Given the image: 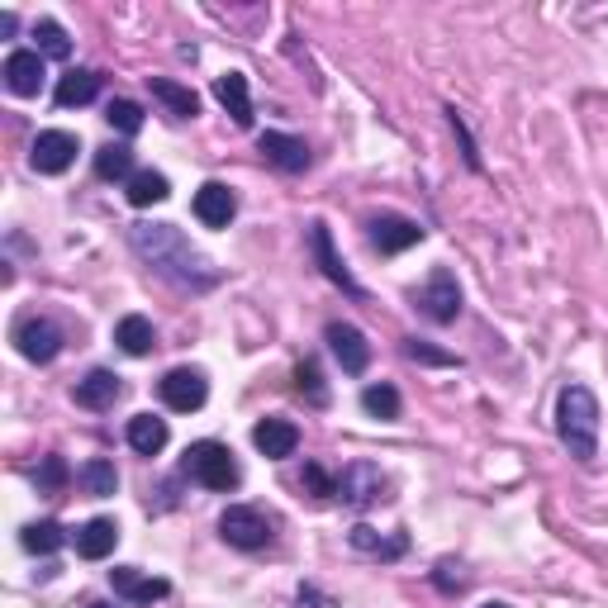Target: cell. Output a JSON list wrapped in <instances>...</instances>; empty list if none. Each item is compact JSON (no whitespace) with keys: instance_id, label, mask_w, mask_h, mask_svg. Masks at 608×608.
Returning a JSON list of instances; mask_svg holds the SVG:
<instances>
[{"instance_id":"cell-1","label":"cell","mask_w":608,"mask_h":608,"mask_svg":"<svg viewBox=\"0 0 608 608\" xmlns=\"http://www.w3.org/2000/svg\"><path fill=\"white\" fill-rule=\"evenodd\" d=\"M128 243H134V252H138L143 262H148L162 281L177 285V291L205 295V291H214V285H219V271L210 267V257L195 252L191 238H185L177 224H134Z\"/></svg>"},{"instance_id":"cell-2","label":"cell","mask_w":608,"mask_h":608,"mask_svg":"<svg viewBox=\"0 0 608 608\" xmlns=\"http://www.w3.org/2000/svg\"><path fill=\"white\" fill-rule=\"evenodd\" d=\"M556 438L575 461H581V466H589V461L599 457V399H595V390H589V385H581V381L561 385V395H556Z\"/></svg>"},{"instance_id":"cell-3","label":"cell","mask_w":608,"mask_h":608,"mask_svg":"<svg viewBox=\"0 0 608 608\" xmlns=\"http://www.w3.org/2000/svg\"><path fill=\"white\" fill-rule=\"evenodd\" d=\"M181 471L191 475L195 485H205L214 489V495H228V489H238L243 485V471H238V457H234V447L228 442H191L185 447V461H181Z\"/></svg>"},{"instance_id":"cell-4","label":"cell","mask_w":608,"mask_h":608,"mask_svg":"<svg viewBox=\"0 0 608 608\" xmlns=\"http://www.w3.org/2000/svg\"><path fill=\"white\" fill-rule=\"evenodd\" d=\"M219 538L228 547H238V552H262L277 532H271V518L257 504H228L219 514Z\"/></svg>"},{"instance_id":"cell-5","label":"cell","mask_w":608,"mask_h":608,"mask_svg":"<svg viewBox=\"0 0 608 608\" xmlns=\"http://www.w3.org/2000/svg\"><path fill=\"white\" fill-rule=\"evenodd\" d=\"M157 395H162L171 414H195V409H205V399H210V381L200 367H171L162 381H157Z\"/></svg>"},{"instance_id":"cell-6","label":"cell","mask_w":608,"mask_h":608,"mask_svg":"<svg viewBox=\"0 0 608 608\" xmlns=\"http://www.w3.org/2000/svg\"><path fill=\"white\" fill-rule=\"evenodd\" d=\"M414 300H418V309H424L432 324H457V314H461V285H457V277L447 267H432Z\"/></svg>"},{"instance_id":"cell-7","label":"cell","mask_w":608,"mask_h":608,"mask_svg":"<svg viewBox=\"0 0 608 608\" xmlns=\"http://www.w3.org/2000/svg\"><path fill=\"white\" fill-rule=\"evenodd\" d=\"M385 471L371 466V461H352V466L338 471V499L352 504V509H371V504L385 499Z\"/></svg>"},{"instance_id":"cell-8","label":"cell","mask_w":608,"mask_h":608,"mask_svg":"<svg viewBox=\"0 0 608 608\" xmlns=\"http://www.w3.org/2000/svg\"><path fill=\"white\" fill-rule=\"evenodd\" d=\"M77 153H81L77 134H67V128H43L34 138V148H29V162H34V171H43V177H63V171L77 162Z\"/></svg>"},{"instance_id":"cell-9","label":"cell","mask_w":608,"mask_h":608,"mask_svg":"<svg viewBox=\"0 0 608 608\" xmlns=\"http://www.w3.org/2000/svg\"><path fill=\"white\" fill-rule=\"evenodd\" d=\"M367 234H371V248L381 257H399V252H409L414 243H424V224L404 219V214H375L367 224Z\"/></svg>"},{"instance_id":"cell-10","label":"cell","mask_w":608,"mask_h":608,"mask_svg":"<svg viewBox=\"0 0 608 608\" xmlns=\"http://www.w3.org/2000/svg\"><path fill=\"white\" fill-rule=\"evenodd\" d=\"M309 248H314V262H318V271H324V277H328L333 285H338L342 295H352V300H367V291H361V285H357V277L342 267V257L333 252V234H328V224H324V219H314V224H309Z\"/></svg>"},{"instance_id":"cell-11","label":"cell","mask_w":608,"mask_h":608,"mask_svg":"<svg viewBox=\"0 0 608 608\" xmlns=\"http://www.w3.org/2000/svg\"><path fill=\"white\" fill-rule=\"evenodd\" d=\"M324 338H328V352L338 357V367L347 375H361L371 367V342H367V333H361L357 324H342V318H338V324H328Z\"/></svg>"},{"instance_id":"cell-12","label":"cell","mask_w":608,"mask_h":608,"mask_svg":"<svg viewBox=\"0 0 608 608\" xmlns=\"http://www.w3.org/2000/svg\"><path fill=\"white\" fill-rule=\"evenodd\" d=\"M14 342H20V352L34 361V367H48V361L63 352V328H57L53 318H24V324L14 328Z\"/></svg>"},{"instance_id":"cell-13","label":"cell","mask_w":608,"mask_h":608,"mask_svg":"<svg viewBox=\"0 0 608 608\" xmlns=\"http://www.w3.org/2000/svg\"><path fill=\"white\" fill-rule=\"evenodd\" d=\"M257 148H262V157L277 171H285V177H300L304 167H309V143L295 138V134H277V128H267L262 138H257Z\"/></svg>"},{"instance_id":"cell-14","label":"cell","mask_w":608,"mask_h":608,"mask_svg":"<svg viewBox=\"0 0 608 608\" xmlns=\"http://www.w3.org/2000/svg\"><path fill=\"white\" fill-rule=\"evenodd\" d=\"M0 77H5V86H10V95H38L43 91V53L38 48H14L10 57H5V67H0Z\"/></svg>"},{"instance_id":"cell-15","label":"cell","mask_w":608,"mask_h":608,"mask_svg":"<svg viewBox=\"0 0 608 608\" xmlns=\"http://www.w3.org/2000/svg\"><path fill=\"white\" fill-rule=\"evenodd\" d=\"M110 585H114V595H120L124 604H138V608L171 595L167 581H157V575H143L138 566H114V571H110Z\"/></svg>"},{"instance_id":"cell-16","label":"cell","mask_w":608,"mask_h":608,"mask_svg":"<svg viewBox=\"0 0 608 608\" xmlns=\"http://www.w3.org/2000/svg\"><path fill=\"white\" fill-rule=\"evenodd\" d=\"M191 210H195V219L205 224V228H228V219L238 214V195L228 191L224 181H205L195 191V205Z\"/></svg>"},{"instance_id":"cell-17","label":"cell","mask_w":608,"mask_h":608,"mask_svg":"<svg viewBox=\"0 0 608 608\" xmlns=\"http://www.w3.org/2000/svg\"><path fill=\"white\" fill-rule=\"evenodd\" d=\"M252 447L267 461H285V457H295V447H300V428L291 418H262V424L252 428Z\"/></svg>"},{"instance_id":"cell-18","label":"cell","mask_w":608,"mask_h":608,"mask_svg":"<svg viewBox=\"0 0 608 608\" xmlns=\"http://www.w3.org/2000/svg\"><path fill=\"white\" fill-rule=\"evenodd\" d=\"M120 395H124V381L114 371H105V367H95L91 375H81L77 390H71V399H77L81 409H95V414L110 409V404L120 399Z\"/></svg>"},{"instance_id":"cell-19","label":"cell","mask_w":608,"mask_h":608,"mask_svg":"<svg viewBox=\"0 0 608 608\" xmlns=\"http://www.w3.org/2000/svg\"><path fill=\"white\" fill-rule=\"evenodd\" d=\"M124 438L138 457H162V447L171 442V428H167V418H157V414H134L124 428Z\"/></svg>"},{"instance_id":"cell-20","label":"cell","mask_w":608,"mask_h":608,"mask_svg":"<svg viewBox=\"0 0 608 608\" xmlns=\"http://www.w3.org/2000/svg\"><path fill=\"white\" fill-rule=\"evenodd\" d=\"M100 86H105V77L100 71H91V67H77V71H67L63 81H57V91H53V100L63 110H81V105H91V100L100 95Z\"/></svg>"},{"instance_id":"cell-21","label":"cell","mask_w":608,"mask_h":608,"mask_svg":"<svg viewBox=\"0 0 608 608\" xmlns=\"http://www.w3.org/2000/svg\"><path fill=\"white\" fill-rule=\"evenodd\" d=\"M214 100L234 114L238 128L252 124V100H248V77H243V71H224V77H214Z\"/></svg>"},{"instance_id":"cell-22","label":"cell","mask_w":608,"mask_h":608,"mask_svg":"<svg viewBox=\"0 0 608 608\" xmlns=\"http://www.w3.org/2000/svg\"><path fill=\"white\" fill-rule=\"evenodd\" d=\"M347 542H352L361 556H375V561H399L404 552H409V538H404V532L385 538V532H375V528H367V523H357L352 532H347Z\"/></svg>"},{"instance_id":"cell-23","label":"cell","mask_w":608,"mask_h":608,"mask_svg":"<svg viewBox=\"0 0 608 608\" xmlns=\"http://www.w3.org/2000/svg\"><path fill=\"white\" fill-rule=\"evenodd\" d=\"M120 542V523L114 518H91L86 528H77V556L81 561H105Z\"/></svg>"},{"instance_id":"cell-24","label":"cell","mask_w":608,"mask_h":608,"mask_svg":"<svg viewBox=\"0 0 608 608\" xmlns=\"http://www.w3.org/2000/svg\"><path fill=\"white\" fill-rule=\"evenodd\" d=\"M148 91H153V100H162L171 120H195L200 114V95L191 91V86H181L171 77H148Z\"/></svg>"},{"instance_id":"cell-25","label":"cell","mask_w":608,"mask_h":608,"mask_svg":"<svg viewBox=\"0 0 608 608\" xmlns=\"http://www.w3.org/2000/svg\"><path fill=\"white\" fill-rule=\"evenodd\" d=\"M114 342H120V352H128V357H148L157 347V333L143 314H124L120 324H114Z\"/></svg>"},{"instance_id":"cell-26","label":"cell","mask_w":608,"mask_h":608,"mask_svg":"<svg viewBox=\"0 0 608 608\" xmlns=\"http://www.w3.org/2000/svg\"><path fill=\"white\" fill-rule=\"evenodd\" d=\"M124 195H128L134 210H148V205H162V200L171 195V185H167L162 171H134L128 185H124Z\"/></svg>"},{"instance_id":"cell-27","label":"cell","mask_w":608,"mask_h":608,"mask_svg":"<svg viewBox=\"0 0 608 608\" xmlns=\"http://www.w3.org/2000/svg\"><path fill=\"white\" fill-rule=\"evenodd\" d=\"M77 481H81V489L91 499H110L114 489H120V471H114V461H105V457H91L86 466L77 471Z\"/></svg>"},{"instance_id":"cell-28","label":"cell","mask_w":608,"mask_h":608,"mask_svg":"<svg viewBox=\"0 0 608 608\" xmlns=\"http://www.w3.org/2000/svg\"><path fill=\"white\" fill-rule=\"evenodd\" d=\"M95 177L128 185V177H134V148H128V143H105V148L95 153Z\"/></svg>"},{"instance_id":"cell-29","label":"cell","mask_w":608,"mask_h":608,"mask_svg":"<svg viewBox=\"0 0 608 608\" xmlns=\"http://www.w3.org/2000/svg\"><path fill=\"white\" fill-rule=\"evenodd\" d=\"M24 552L29 556H53L57 552V547H63L67 542V528L63 523H57V518H38V523H29L24 528Z\"/></svg>"},{"instance_id":"cell-30","label":"cell","mask_w":608,"mask_h":608,"mask_svg":"<svg viewBox=\"0 0 608 608\" xmlns=\"http://www.w3.org/2000/svg\"><path fill=\"white\" fill-rule=\"evenodd\" d=\"M361 409H367L371 418H381V424H395L399 418V390L395 385H367L361 390Z\"/></svg>"},{"instance_id":"cell-31","label":"cell","mask_w":608,"mask_h":608,"mask_svg":"<svg viewBox=\"0 0 608 608\" xmlns=\"http://www.w3.org/2000/svg\"><path fill=\"white\" fill-rule=\"evenodd\" d=\"M34 38H38V53L43 57H57V63H67V57H71V38H67V29L57 24V20H38L34 24Z\"/></svg>"},{"instance_id":"cell-32","label":"cell","mask_w":608,"mask_h":608,"mask_svg":"<svg viewBox=\"0 0 608 608\" xmlns=\"http://www.w3.org/2000/svg\"><path fill=\"white\" fill-rule=\"evenodd\" d=\"M105 120H110V128H120V134H138V128H143V105H138V100H110Z\"/></svg>"},{"instance_id":"cell-33","label":"cell","mask_w":608,"mask_h":608,"mask_svg":"<svg viewBox=\"0 0 608 608\" xmlns=\"http://www.w3.org/2000/svg\"><path fill=\"white\" fill-rule=\"evenodd\" d=\"M38 495H63L67 481H71V471H67V461L63 457H43V466H38Z\"/></svg>"},{"instance_id":"cell-34","label":"cell","mask_w":608,"mask_h":608,"mask_svg":"<svg viewBox=\"0 0 608 608\" xmlns=\"http://www.w3.org/2000/svg\"><path fill=\"white\" fill-rule=\"evenodd\" d=\"M404 357L418 361V367H461V357L438 352V347L424 342V338H404Z\"/></svg>"},{"instance_id":"cell-35","label":"cell","mask_w":608,"mask_h":608,"mask_svg":"<svg viewBox=\"0 0 608 608\" xmlns=\"http://www.w3.org/2000/svg\"><path fill=\"white\" fill-rule=\"evenodd\" d=\"M304 489H309L314 499H338V475H328L318 461H309V466H304Z\"/></svg>"},{"instance_id":"cell-36","label":"cell","mask_w":608,"mask_h":608,"mask_svg":"<svg viewBox=\"0 0 608 608\" xmlns=\"http://www.w3.org/2000/svg\"><path fill=\"white\" fill-rule=\"evenodd\" d=\"M295 385H300V395H309L314 404H324L328 395H324V381H318V367L314 361H300L295 367Z\"/></svg>"},{"instance_id":"cell-37","label":"cell","mask_w":608,"mask_h":608,"mask_svg":"<svg viewBox=\"0 0 608 608\" xmlns=\"http://www.w3.org/2000/svg\"><path fill=\"white\" fill-rule=\"evenodd\" d=\"M318 604V589L309 585V589H300V599H295V608H314Z\"/></svg>"},{"instance_id":"cell-38","label":"cell","mask_w":608,"mask_h":608,"mask_svg":"<svg viewBox=\"0 0 608 608\" xmlns=\"http://www.w3.org/2000/svg\"><path fill=\"white\" fill-rule=\"evenodd\" d=\"M86 608H120V604H105V599H91V604H86Z\"/></svg>"},{"instance_id":"cell-39","label":"cell","mask_w":608,"mask_h":608,"mask_svg":"<svg viewBox=\"0 0 608 608\" xmlns=\"http://www.w3.org/2000/svg\"><path fill=\"white\" fill-rule=\"evenodd\" d=\"M481 608H509V604H499V599H495V604H481Z\"/></svg>"}]
</instances>
